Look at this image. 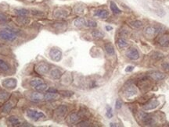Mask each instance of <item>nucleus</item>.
Listing matches in <instances>:
<instances>
[{
	"mask_svg": "<svg viewBox=\"0 0 169 127\" xmlns=\"http://www.w3.org/2000/svg\"><path fill=\"white\" fill-rule=\"evenodd\" d=\"M0 38L7 41H13L17 39V34L12 30H0Z\"/></svg>",
	"mask_w": 169,
	"mask_h": 127,
	"instance_id": "f257e3e1",
	"label": "nucleus"
},
{
	"mask_svg": "<svg viewBox=\"0 0 169 127\" xmlns=\"http://www.w3.org/2000/svg\"><path fill=\"white\" fill-rule=\"evenodd\" d=\"M26 115H27L28 118H31L32 120H34V121H38L40 118H46V115H44L42 112H38L37 110H34V109H29L27 110Z\"/></svg>",
	"mask_w": 169,
	"mask_h": 127,
	"instance_id": "f03ea898",
	"label": "nucleus"
},
{
	"mask_svg": "<svg viewBox=\"0 0 169 127\" xmlns=\"http://www.w3.org/2000/svg\"><path fill=\"white\" fill-rule=\"evenodd\" d=\"M139 116L140 120L142 122V123L146 125V126H151V125H153L154 123V118L150 115H149V114L146 113V112H139Z\"/></svg>",
	"mask_w": 169,
	"mask_h": 127,
	"instance_id": "7ed1b4c3",
	"label": "nucleus"
},
{
	"mask_svg": "<svg viewBox=\"0 0 169 127\" xmlns=\"http://www.w3.org/2000/svg\"><path fill=\"white\" fill-rule=\"evenodd\" d=\"M49 56L55 62H60L62 59V51L58 48H52L49 51Z\"/></svg>",
	"mask_w": 169,
	"mask_h": 127,
	"instance_id": "20e7f679",
	"label": "nucleus"
},
{
	"mask_svg": "<svg viewBox=\"0 0 169 127\" xmlns=\"http://www.w3.org/2000/svg\"><path fill=\"white\" fill-rule=\"evenodd\" d=\"M34 70L35 72L40 75L46 74L49 72V66L46 63H40L37 64L35 67H34Z\"/></svg>",
	"mask_w": 169,
	"mask_h": 127,
	"instance_id": "39448f33",
	"label": "nucleus"
},
{
	"mask_svg": "<svg viewBox=\"0 0 169 127\" xmlns=\"http://www.w3.org/2000/svg\"><path fill=\"white\" fill-rule=\"evenodd\" d=\"M17 85V81L16 79L9 78L6 79L3 81V86L8 89H14Z\"/></svg>",
	"mask_w": 169,
	"mask_h": 127,
	"instance_id": "423d86ee",
	"label": "nucleus"
},
{
	"mask_svg": "<svg viewBox=\"0 0 169 127\" xmlns=\"http://www.w3.org/2000/svg\"><path fill=\"white\" fill-rule=\"evenodd\" d=\"M126 56L131 60H136L139 58V53L135 48H130L126 51Z\"/></svg>",
	"mask_w": 169,
	"mask_h": 127,
	"instance_id": "0eeeda50",
	"label": "nucleus"
},
{
	"mask_svg": "<svg viewBox=\"0 0 169 127\" xmlns=\"http://www.w3.org/2000/svg\"><path fill=\"white\" fill-rule=\"evenodd\" d=\"M68 112V107L66 105H60L57 109L55 110V115L58 117V118H63L66 113Z\"/></svg>",
	"mask_w": 169,
	"mask_h": 127,
	"instance_id": "6e6552de",
	"label": "nucleus"
},
{
	"mask_svg": "<svg viewBox=\"0 0 169 127\" xmlns=\"http://www.w3.org/2000/svg\"><path fill=\"white\" fill-rule=\"evenodd\" d=\"M43 99H44V95L41 94V93H39V91L38 92H33V93H31V96H30V100L32 102L34 103L40 102Z\"/></svg>",
	"mask_w": 169,
	"mask_h": 127,
	"instance_id": "1a4fd4ad",
	"label": "nucleus"
},
{
	"mask_svg": "<svg viewBox=\"0 0 169 127\" xmlns=\"http://www.w3.org/2000/svg\"><path fill=\"white\" fill-rule=\"evenodd\" d=\"M158 105H159V101L157 100H155V99H153V100L149 101L146 104H145V105L143 106V109L148 111V110L156 109Z\"/></svg>",
	"mask_w": 169,
	"mask_h": 127,
	"instance_id": "9d476101",
	"label": "nucleus"
},
{
	"mask_svg": "<svg viewBox=\"0 0 169 127\" xmlns=\"http://www.w3.org/2000/svg\"><path fill=\"white\" fill-rule=\"evenodd\" d=\"M137 93V90L136 88L132 86V85H130V86H128L125 89V96L127 97H132L133 96H135V94Z\"/></svg>",
	"mask_w": 169,
	"mask_h": 127,
	"instance_id": "9b49d317",
	"label": "nucleus"
},
{
	"mask_svg": "<svg viewBox=\"0 0 169 127\" xmlns=\"http://www.w3.org/2000/svg\"><path fill=\"white\" fill-rule=\"evenodd\" d=\"M80 115H78V113H76V112H74V113H71V115H69V117H68V122H69V123H71V124H74V123L78 122V121L80 120Z\"/></svg>",
	"mask_w": 169,
	"mask_h": 127,
	"instance_id": "f8f14e48",
	"label": "nucleus"
},
{
	"mask_svg": "<svg viewBox=\"0 0 169 127\" xmlns=\"http://www.w3.org/2000/svg\"><path fill=\"white\" fill-rule=\"evenodd\" d=\"M94 15L101 19H106L107 18L108 16H109V12L106 9H98L95 11Z\"/></svg>",
	"mask_w": 169,
	"mask_h": 127,
	"instance_id": "ddd939ff",
	"label": "nucleus"
},
{
	"mask_svg": "<svg viewBox=\"0 0 169 127\" xmlns=\"http://www.w3.org/2000/svg\"><path fill=\"white\" fill-rule=\"evenodd\" d=\"M7 123L12 126H20L21 124V121L16 116H10L9 117V118L7 119Z\"/></svg>",
	"mask_w": 169,
	"mask_h": 127,
	"instance_id": "4468645a",
	"label": "nucleus"
},
{
	"mask_svg": "<svg viewBox=\"0 0 169 127\" xmlns=\"http://www.w3.org/2000/svg\"><path fill=\"white\" fill-rule=\"evenodd\" d=\"M150 77L154 80H161L165 78V74L161 72H154L150 74Z\"/></svg>",
	"mask_w": 169,
	"mask_h": 127,
	"instance_id": "2eb2a0df",
	"label": "nucleus"
},
{
	"mask_svg": "<svg viewBox=\"0 0 169 127\" xmlns=\"http://www.w3.org/2000/svg\"><path fill=\"white\" fill-rule=\"evenodd\" d=\"M16 15H17L18 16H21V17H26L29 14V10L26 9H24V8H19V9H15Z\"/></svg>",
	"mask_w": 169,
	"mask_h": 127,
	"instance_id": "dca6fc26",
	"label": "nucleus"
},
{
	"mask_svg": "<svg viewBox=\"0 0 169 127\" xmlns=\"http://www.w3.org/2000/svg\"><path fill=\"white\" fill-rule=\"evenodd\" d=\"M68 13L64 9H57L54 12V16L56 18H64L68 16Z\"/></svg>",
	"mask_w": 169,
	"mask_h": 127,
	"instance_id": "f3484780",
	"label": "nucleus"
},
{
	"mask_svg": "<svg viewBox=\"0 0 169 127\" xmlns=\"http://www.w3.org/2000/svg\"><path fill=\"white\" fill-rule=\"evenodd\" d=\"M86 20L82 17H78L76 20H74V27H78V28H82L84 26H85Z\"/></svg>",
	"mask_w": 169,
	"mask_h": 127,
	"instance_id": "a211bd4d",
	"label": "nucleus"
},
{
	"mask_svg": "<svg viewBox=\"0 0 169 127\" xmlns=\"http://www.w3.org/2000/svg\"><path fill=\"white\" fill-rule=\"evenodd\" d=\"M50 76L52 79H55V80H58L62 76V72L58 69H53L51 70L50 72Z\"/></svg>",
	"mask_w": 169,
	"mask_h": 127,
	"instance_id": "6ab92c4d",
	"label": "nucleus"
},
{
	"mask_svg": "<svg viewBox=\"0 0 169 127\" xmlns=\"http://www.w3.org/2000/svg\"><path fill=\"white\" fill-rule=\"evenodd\" d=\"M58 97V94L57 93H50V92H47L45 95H44V99L48 101H50L56 100Z\"/></svg>",
	"mask_w": 169,
	"mask_h": 127,
	"instance_id": "aec40b11",
	"label": "nucleus"
},
{
	"mask_svg": "<svg viewBox=\"0 0 169 127\" xmlns=\"http://www.w3.org/2000/svg\"><path fill=\"white\" fill-rule=\"evenodd\" d=\"M158 42L160 45L163 47H166L169 45V35H164L160 37V39L158 41Z\"/></svg>",
	"mask_w": 169,
	"mask_h": 127,
	"instance_id": "412c9836",
	"label": "nucleus"
},
{
	"mask_svg": "<svg viewBox=\"0 0 169 127\" xmlns=\"http://www.w3.org/2000/svg\"><path fill=\"white\" fill-rule=\"evenodd\" d=\"M104 47L105 51H106V52H107L109 55H114L115 51H114V48L112 44H111V43H107V44L105 45Z\"/></svg>",
	"mask_w": 169,
	"mask_h": 127,
	"instance_id": "4be33fe9",
	"label": "nucleus"
},
{
	"mask_svg": "<svg viewBox=\"0 0 169 127\" xmlns=\"http://www.w3.org/2000/svg\"><path fill=\"white\" fill-rule=\"evenodd\" d=\"M145 34L148 37L154 36L155 34H157V30L155 27H147L145 30Z\"/></svg>",
	"mask_w": 169,
	"mask_h": 127,
	"instance_id": "5701e85b",
	"label": "nucleus"
},
{
	"mask_svg": "<svg viewBox=\"0 0 169 127\" xmlns=\"http://www.w3.org/2000/svg\"><path fill=\"white\" fill-rule=\"evenodd\" d=\"M0 70H3L4 72H8L10 70V66L3 59H0Z\"/></svg>",
	"mask_w": 169,
	"mask_h": 127,
	"instance_id": "b1692460",
	"label": "nucleus"
},
{
	"mask_svg": "<svg viewBox=\"0 0 169 127\" xmlns=\"http://www.w3.org/2000/svg\"><path fill=\"white\" fill-rule=\"evenodd\" d=\"M110 7H111V11H112V12H113V13H114V14H120L121 13V11L120 10V9L117 7V4L114 3V2H113V1H111V2Z\"/></svg>",
	"mask_w": 169,
	"mask_h": 127,
	"instance_id": "393cba45",
	"label": "nucleus"
},
{
	"mask_svg": "<svg viewBox=\"0 0 169 127\" xmlns=\"http://www.w3.org/2000/svg\"><path fill=\"white\" fill-rule=\"evenodd\" d=\"M92 36L94 38H96V39H101L104 37V34L103 33L102 31L99 30H94L92 31Z\"/></svg>",
	"mask_w": 169,
	"mask_h": 127,
	"instance_id": "a878e982",
	"label": "nucleus"
},
{
	"mask_svg": "<svg viewBox=\"0 0 169 127\" xmlns=\"http://www.w3.org/2000/svg\"><path fill=\"white\" fill-rule=\"evenodd\" d=\"M13 108V104L11 101H8L7 103H6L3 108V112L5 113H8L11 111V109Z\"/></svg>",
	"mask_w": 169,
	"mask_h": 127,
	"instance_id": "bb28decb",
	"label": "nucleus"
},
{
	"mask_svg": "<svg viewBox=\"0 0 169 127\" xmlns=\"http://www.w3.org/2000/svg\"><path fill=\"white\" fill-rule=\"evenodd\" d=\"M43 80L42 79L40 78H34L33 79L31 82H30V85H31L32 88H35V87H37L38 85L41 84H42Z\"/></svg>",
	"mask_w": 169,
	"mask_h": 127,
	"instance_id": "cd10ccee",
	"label": "nucleus"
},
{
	"mask_svg": "<svg viewBox=\"0 0 169 127\" xmlns=\"http://www.w3.org/2000/svg\"><path fill=\"white\" fill-rule=\"evenodd\" d=\"M117 45L119 49H123V48L128 45V42H127L126 40H125L124 38H119L117 40Z\"/></svg>",
	"mask_w": 169,
	"mask_h": 127,
	"instance_id": "c85d7f7f",
	"label": "nucleus"
},
{
	"mask_svg": "<svg viewBox=\"0 0 169 127\" xmlns=\"http://www.w3.org/2000/svg\"><path fill=\"white\" fill-rule=\"evenodd\" d=\"M47 88H48V85L46 84H41L38 85L37 87H35L34 89L36 90V91H39V92H43V91H46L47 90Z\"/></svg>",
	"mask_w": 169,
	"mask_h": 127,
	"instance_id": "c756f323",
	"label": "nucleus"
},
{
	"mask_svg": "<svg viewBox=\"0 0 169 127\" xmlns=\"http://www.w3.org/2000/svg\"><path fill=\"white\" fill-rule=\"evenodd\" d=\"M151 57L153 58L155 60H160L162 58L164 57V55L162 53H160L159 51H154V53L152 54Z\"/></svg>",
	"mask_w": 169,
	"mask_h": 127,
	"instance_id": "7c9ffc66",
	"label": "nucleus"
},
{
	"mask_svg": "<svg viewBox=\"0 0 169 127\" xmlns=\"http://www.w3.org/2000/svg\"><path fill=\"white\" fill-rule=\"evenodd\" d=\"M131 25L135 28H140L143 26V24L140 20H134V21L131 22Z\"/></svg>",
	"mask_w": 169,
	"mask_h": 127,
	"instance_id": "2f4dec72",
	"label": "nucleus"
},
{
	"mask_svg": "<svg viewBox=\"0 0 169 127\" xmlns=\"http://www.w3.org/2000/svg\"><path fill=\"white\" fill-rule=\"evenodd\" d=\"M9 21L8 16L3 13H0V24H5Z\"/></svg>",
	"mask_w": 169,
	"mask_h": 127,
	"instance_id": "473e14b6",
	"label": "nucleus"
},
{
	"mask_svg": "<svg viewBox=\"0 0 169 127\" xmlns=\"http://www.w3.org/2000/svg\"><path fill=\"white\" fill-rule=\"evenodd\" d=\"M85 26L89 27H92V28H94V27H97V23L95 21V20H87L86 21Z\"/></svg>",
	"mask_w": 169,
	"mask_h": 127,
	"instance_id": "72a5a7b5",
	"label": "nucleus"
},
{
	"mask_svg": "<svg viewBox=\"0 0 169 127\" xmlns=\"http://www.w3.org/2000/svg\"><path fill=\"white\" fill-rule=\"evenodd\" d=\"M106 115L108 118H111L113 117V112H112V109L111 106H107V112H106Z\"/></svg>",
	"mask_w": 169,
	"mask_h": 127,
	"instance_id": "f704fd0d",
	"label": "nucleus"
},
{
	"mask_svg": "<svg viewBox=\"0 0 169 127\" xmlns=\"http://www.w3.org/2000/svg\"><path fill=\"white\" fill-rule=\"evenodd\" d=\"M9 94H8V92H5V91H1L0 92V100L3 101L7 99L9 97Z\"/></svg>",
	"mask_w": 169,
	"mask_h": 127,
	"instance_id": "c9c22d12",
	"label": "nucleus"
},
{
	"mask_svg": "<svg viewBox=\"0 0 169 127\" xmlns=\"http://www.w3.org/2000/svg\"><path fill=\"white\" fill-rule=\"evenodd\" d=\"M122 107V101L119 99H117L115 103V109H121Z\"/></svg>",
	"mask_w": 169,
	"mask_h": 127,
	"instance_id": "e433bc0d",
	"label": "nucleus"
},
{
	"mask_svg": "<svg viewBox=\"0 0 169 127\" xmlns=\"http://www.w3.org/2000/svg\"><path fill=\"white\" fill-rule=\"evenodd\" d=\"M60 94L64 97H71L73 95V93L71 91H62V92H60Z\"/></svg>",
	"mask_w": 169,
	"mask_h": 127,
	"instance_id": "4c0bfd02",
	"label": "nucleus"
},
{
	"mask_svg": "<svg viewBox=\"0 0 169 127\" xmlns=\"http://www.w3.org/2000/svg\"><path fill=\"white\" fill-rule=\"evenodd\" d=\"M84 11V9L82 7V6H78L77 7H75V13H82Z\"/></svg>",
	"mask_w": 169,
	"mask_h": 127,
	"instance_id": "58836bf2",
	"label": "nucleus"
},
{
	"mask_svg": "<svg viewBox=\"0 0 169 127\" xmlns=\"http://www.w3.org/2000/svg\"><path fill=\"white\" fill-rule=\"evenodd\" d=\"M78 126H89V122L86 121H82L78 124Z\"/></svg>",
	"mask_w": 169,
	"mask_h": 127,
	"instance_id": "ea45409f",
	"label": "nucleus"
},
{
	"mask_svg": "<svg viewBox=\"0 0 169 127\" xmlns=\"http://www.w3.org/2000/svg\"><path fill=\"white\" fill-rule=\"evenodd\" d=\"M46 92H50V93H57V90L55 88H50L48 90H46Z\"/></svg>",
	"mask_w": 169,
	"mask_h": 127,
	"instance_id": "a19ab883",
	"label": "nucleus"
},
{
	"mask_svg": "<svg viewBox=\"0 0 169 127\" xmlns=\"http://www.w3.org/2000/svg\"><path fill=\"white\" fill-rule=\"evenodd\" d=\"M162 66H163V68L164 69V70H169V63H168L162 64Z\"/></svg>",
	"mask_w": 169,
	"mask_h": 127,
	"instance_id": "79ce46f5",
	"label": "nucleus"
},
{
	"mask_svg": "<svg viewBox=\"0 0 169 127\" xmlns=\"http://www.w3.org/2000/svg\"><path fill=\"white\" fill-rule=\"evenodd\" d=\"M133 69H134V66H129L127 67L126 69H125V71H126V72H131V71H132V70H133Z\"/></svg>",
	"mask_w": 169,
	"mask_h": 127,
	"instance_id": "37998d69",
	"label": "nucleus"
},
{
	"mask_svg": "<svg viewBox=\"0 0 169 127\" xmlns=\"http://www.w3.org/2000/svg\"><path fill=\"white\" fill-rule=\"evenodd\" d=\"M105 28H106V30H107V31H110V30H111L112 29H113V27H111V26H109V25L106 26V27H105Z\"/></svg>",
	"mask_w": 169,
	"mask_h": 127,
	"instance_id": "c03bdc74",
	"label": "nucleus"
},
{
	"mask_svg": "<svg viewBox=\"0 0 169 127\" xmlns=\"http://www.w3.org/2000/svg\"><path fill=\"white\" fill-rule=\"evenodd\" d=\"M31 1H32V0H31Z\"/></svg>",
	"mask_w": 169,
	"mask_h": 127,
	"instance_id": "a18cd8bd",
	"label": "nucleus"
}]
</instances>
